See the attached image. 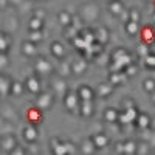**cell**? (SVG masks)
I'll return each mask as SVG.
<instances>
[{"instance_id":"9a60e30c","label":"cell","mask_w":155,"mask_h":155,"mask_svg":"<svg viewBox=\"0 0 155 155\" xmlns=\"http://www.w3.org/2000/svg\"><path fill=\"white\" fill-rule=\"evenodd\" d=\"M22 53H23L25 56H28V58L36 56V53H37L36 42H33V41H27V42L22 45Z\"/></svg>"},{"instance_id":"836d02e7","label":"cell","mask_w":155,"mask_h":155,"mask_svg":"<svg viewBox=\"0 0 155 155\" xmlns=\"http://www.w3.org/2000/svg\"><path fill=\"white\" fill-rule=\"evenodd\" d=\"M130 20H134V22H138L140 20V14H138L137 9H132L130 11Z\"/></svg>"},{"instance_id":"f1b7e54d","label":"cell","mask_w":155,"mask_h":155,"mask_svg":"<svg viewBox=\"0 0 155 155\" xmlns=\"http://www.w3.org/2000/svg\"><path fill=\"white\" fill-rule=\"evenodd\" d=\"M42 20L41 19H37V17H33L31 20H30V30H39L41 31V28H42Z\"/></svg>"},{"instance_id":"ffe728a7","label":"cell","mask_w":155,"mask_h":155,"mask_svg":"<svg viewBox=\"0 0 155 155\" xmlns=\"http://www.w3.org/2000/svg\"><path fill=\"white\" fill-rule=\"evenodd\" d=\"M95 34H96V42H99L102 45L109 41V36H107V30L106 28H98L95 31Z\"/></svg>"},{"instance_id":"484cf974","label":"cell","mask_w":155,"mask_h":155,"mask_svg":"<svg viewBox=\"0 0 155 155\" xmlns=\"http://www.w3.org/2000/svg\"><path fill=\"white\" fill-rule=\"evenodd\" d=\"M11 47V39H8V34H2V41H0V50H2V53H6L8 48Z\"/></svg>"},{"instance_id":"cb8c5ba5","label":"cell","mask_w":155,"mask_h":155,"mask_svg":"<svg viewBox=\"0 0 155 155\" xmlns=\"http://www.w3.org/2000/svg\"><path fill=\"white\" fill-rule=\"evenodd\" d=\"M58 19H59V22L64 25V27H68V25L71 23V16L68 14L67 11H62V12H59Z\"/></svg>"},{"instance_id":"e0dca14e","label":"cell","mask_w":155,"mask_h":155,"mask_svg":"<svg viewBox=\"0 0 155 155\" xmlns=\"http://www.w3.org/2000/svg\"><path fill=\"white\" fill-rule=\"evenodd\" d=\"M118 110L116 109H113V107H109L106 112H104V121H107V123H116L118 121Z\"/></svg>"},{"instance_id":"8fae6325","label":"cell","mask_w":155,"mask_h":155,"mask_svg":"<svg viewBox=\"0 0 155 155\" xmlns=\"http://www.w3.org/2000/svg\"><path fill=\"white\" fill-rule=\"evenodd\" d=\"M27 118L31 124H37V123H41L42 121V109H39L37 106L36 107H31L28 110V115H27Z\"/></svg>"},{"instance_id":"6da1fadb","label":"cell","mask_w":155,"mask_h":155,"mask_svg":"<svg viewBox=\"0 0 155 155\" xmlns=\"http://www.w3.org/2000/svg\"><path fill=\"white\" fill-rule=\"evenodd\" d=\"M64 106H65L70 112H78V109L81 107V98L74 90H67L64 95Z\"/></svg>"},{"instance_id":"9c48e42d","label":"cell","mask_w":155,"mask_h":155,"mask_svg":"<svg viewBox=\"0 0 155 155\" xmlns=\"http://www.w3.org/2000/svg\"><path fill=\"white\" fill-rule=\"evenodd\" d=\"M127 74L126 71H112L109 76V84L112 85H118V84H124L127 81Z\"/></svg>"},{"instance_id":"4dcf8cb0","label":"cell","mask_w":155,"mask_h":155,"mask_svg":"<svg viewBox=\"0 0 155 155\" xmlns=\"http://www.w3.org/2000/svg\"><path fill=\"white\" fill-rule=\"evenodd\" d=\"M144 65L147 68H155V54H149L144 58Z\"/></svg>"},{"instance_id":"44dd1931","label":"cell","mask_w":155,"mask_h":155,"mask_svg":"<svg viewBox=\"0 0 155 155\" xmlns=\"http://www.w3.org/2000/svg\"><path fill=\"white\" fill-rule=\"evenodd\" d=\"M27 88L25 87V82L22 84V82H17V81H14L12 82V88H11V95H14V96H20L22 93H23V90Z\"/></svg>"},{"instance_id":"7c38bea8","label":"cell","mask_w":155,"mask_h":155,"mask_svg":"<svg viewBox=\"0 0 155 155\" xmlns=\"http://www.w3.org/2000/svg\"><path fill=\"white\" fill-rule=\"evenodd\" d=\"M50 50H51V54H53L56 59L62 61L64 58H65V48H64V45L61 42H53L51 47H50Z\"/></svg>"},{"instance_id":"ac0fdd59","label":"cell","mask_w":155,"mask_h":155,"mask_svg":"<svg viewBox=\"0 0 155 155\" xmlns=\"http://www.w3.org/2000/svg\"><path fill=\"white\" fill-rule=\"evenodd\" d=\"M135 124H137L140 129H147V127L150 126V118H149V115L140 113L138 118H137V121H135Z\"/></svg>"},{"instance_id":"52a82bcc","label":"cell","mask_w":155,"mask_h":155,"mask_svg":"<svg viewBox=\"0 0 155 155\" xmlns=\"http://www.w3.org/2000/svg\"><path fill=\"white\" fill-rule=\"evenodd\" d=\"M17 147V143H16V138L12 137V135H8V134H5L3 135V138H2V149H3V152H12Z\"/></svg>"},{"instance_id":"277c9868","label":"cell","mask_w":155,"mask_h":155,"mask_svg":"<svg viewBox=\"0 0 155 155\" xmlns=\"http://www.w3.org/2000/svg\"><path fill=\"white\" fill-rule=\"evenodd\" d=\"M25 87H27V92L31 95H39L41 93V82L36 76H30L27 81H25Z\"/></svg>"},{"instance_id":"7402d4cb","label":"cell","mask_w":155,"mask_h":155,"mask_svg":"<svg viewBox=\"0 0 155 155\" xmlns=\"http://www.w3.org/2000/svg\"><path fill=\"white\" fill-rule=\"evenodd\" d=\"M137 147H138V143H135V141H126L124 143V153L126 155L137 153Z\"/></svg>"},{"instance_id":"4316f807","label":"cell","mask_w":155,"mask_h":155,"mask_svg":"<svg viewBox=\"0 0 155 155\" xmlns=\"http://www.w3.org/2000/svg\"><path fill=\"white\" fill-rule=\"evenodd\" d=\"M143 88L146 90L147 93H153L155 92V81L152 78H147V79L143 81Z\"/></svg>"},{"instance_id":"2e32d148","label":"cell","mask_w":155,"mask_h":155,"mask_svg":"<svg viewBox=\"0 0 155 155\" xmlns=\"http://www.w3.org/2000/svg\"><path fill=\"white\" fill-rule=\"evenodd\" d=\"M92 140H93V143L98 149H102V147H106L109 144V137L106 134H95L92 137Z\"/></svg>"},{"instance_id":"3957f363","label":"cell","mask_w":155,"mask_h":155,"mask_svg":"<svg viewBox=\"0 0 155 155\" xmlns=\"http://www.w3.org/2000/svg\"><path fill=\"white\" fill-rule=\"evenodd\" d=\"M53 102H54V95L51 92H45V93H39L36 99V106L42 110H48L53 107Z\"/></svg>"},{"instance_id":"83f0119b","label":"cell","mask_w":155,"mask_h":155,"mask_svg":"<svg viewBox=\"0 0 155 155\" xmlns=\"http://www.w3.org/2000/svg\"><path fill=\"white\" fill-rule=\"evenodd\" d=\"M110 11L113 12V14H121L123 12V3L121 2H118V0H115V2H112L110 3Z\"/></svg>"},{"instance_id":"e575fe53","label":"cell","mask_w":155,"mask_h":155,"mask_svg":"<svg viewBox=\"0 0 155 155\" xmlns=\"http://www.w3.org/2000/svg\"><path fill=\"white\" fill-rule=\"evenodd\" d=\"M6 68V53H2V70Z\"/></svg>"},{"instance_id":"d590c367","label":"cell","mask_w":155,"mask_h":155,"mask_svg":"<svg viewBox=\"0 0 155 155\" xmlns=\"http://www.w3.org/2000/svg\"><path fill=\"white\" fill-rule=\"evenodd\" d=\"M110 2H115V0H110Z\"/></svg>"},{"instance_id":"d6a6232c","label":"cell","mask_w":155,"mask_h":155,"mask_svg":"<svg viewBox=\"0 0 155 155\" xmlns=\"http://www.w3.org/2000/svg\"><path fill=\"white\" fill-rule=\"evenodd\" d=\"M137 70H138L137 65H132V64H130V65H127V67H126V74H127V76H132V74L137 73Z\"/></svg>"},{"instance_id":"5b68a950","label":"cell","mask_w":155,"mask_h":155,"mask_svg":"<svg viewBox=\"0 0 155 155\" xmlns=\"http://www.w3.org/2000/svg\"><path fill=\"white\" fill-rule=\"evenodd\" d=\"M22 137L25 138V141L27 143H34V141L37 140V129L30 123L28 126H25L22 129Z\"/></svg>"},{"instance_id":"5bb4252c","label":"cell","mask_w":155,"mask_h":155,"mask_svg":"<svg viewBox=\"0 0 155 155\" xmlns=\"http://www.w3.org/2000/svg\"><path fill=\"white\" fill-rule=\"evenodd\" d=\"M79 113L84 118H90V116L93 115V101H81Z\"/></svg>"},{"instance_id":"4fadbf2b","label":"cell","mask_w":155,"mask_h":155,"mask_svg":"<svg viewBox=\"0 0 155 155\" xmlns=\"http://www.w3.org/2000/svg\"><path fill=\"white\" fill-rule=\"evenodd\" d=\"M87 70V61L84 59H76L71 62V73L74 74H82Z\"/></svg>"},{"instance_id":"603a6c76","label":"cell","mask_w":155,"mask_h":155,"mask_svg":"<svg viewBox=\"0 0 155 155\" xmlns=\"http://www.w3.org/2000/svg\"><path fill=\"white\" fill-rule=\"evenodd\" d=\"M138 30H140V27H138V22L129 20V22L126 23V31H127V34L134 36V34H137V33H138Z\"/></svg>"},{"instance_id":"d6986e66","label":"cell","mask_w":155,"mask_h":155,"mask_svg":"<svg viewBox=\"0 0 155 155\" xmlns=\"http://www.w3.org/2000/svg\"><path fill=\"white\" fill-rule=\"evenodd\" d=\"M96 149H98V147L95 146V143H93L92 137L87 138L85 141H82V152H84V153H93Z\"/></svg>"},{"instance_id":"30bf717a","label":"cell","mask_w":155,"mask_h":155,"mask_svg":"<svg viewBox=\"0 0 155 155\" xmlns=\"http://www.w3.org/2000/svg\"><path fill=\"white\" fill-rule=\"evenodd\" d=\"M12 82H14V81H11L6 74H2V79H0V92H2V96L11 95Z\"/></svg>"},{"instance_id":"f546056e","label":"cell","mask_w":155,"mask_h":155,"mask_svg":"<svg viewBox=\"0 0 155 155\" xmlns=\"http://www.w3.org/2000/svg\"><path fill=\"white\" fill-rule=\"evenodd\" d=\"M153 37H155V36H153V31H152L150 28H144V30H143V41H144V42H147V44L152 42Z\"/></svg>"},{"instance_id":"1f68e13d","label":"cell","mask_w":155,"mask_h":155,"mask_svg":"<svg viewBox=\"0 0 155 155\" xmlns=\"http://www.w3.org/2000/svg\"><path fill=\"white\" fill-rule=\"evenodd\" d=\"M42 39V34H41V31L39 30H31V34H30V41H33V42H39Z\"/></svg>"},{"instance_id":"8992f818","label":"cell","mask_w":155,"mask_h":155,"mask_svg":"<svg viewBox=\"0 0 155 155\" xmlns=\"http://www.w3.org/2000/svg\"><path fill=\"white\" fill-rule=\"evenodd\" d=\"M78 95H79L81 101H93L95 99V90L90 87V85H81L79 88L76 90Z\"/></svg>"},{"instance_id":"d4e9b609","label":"cell","mask_w":155,"mask_h":155,"mask_svg":"<svg viewBox=\"0 0 155 155\" xmlns=\"http://www.w3.org/2000/svg\"><path fill=\"white\" fill-rule=\"evenodd\" d=\"M112 92V87L109 84H99V87L96 88V95L98 96H107Z\"/></svg>"},{"instance_id":"7a4b0ae2","label":"cell","mask_w":155,"mask_h":155,"mask_svg":"<svg viewBox=\"0 0 155 155\" xmlns=\"http://www.w3.org/2000/svg\"><path fill=\"white\" fill-rule=\"evenodd\" d=\"M51 147H53V150H54V153H58V155H65V153H74L76 150H74V144L73 143H64V141H59L58 138H54L53 141H51Z\"/></svg>"},{"instance_id":"ba28073f","label":"cell","mask_w":155,"mask_h":155,"mask_svg":"<svg viewBox=\"0 0 155 155\" xmlns=\"http://www.w3.org/2000/svg\"><path fill=\"white\" fill-rule=\"evenodd\" d=\"M34 70L39 71V73H51V70H53V67H51V64L44 59V58H39L36 62H34Z\"/></svg>"}]
</instances>
